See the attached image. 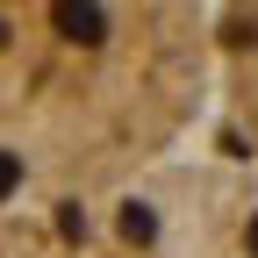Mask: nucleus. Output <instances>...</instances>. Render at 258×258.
<instances>
[{"label":"nucleus","instance_id":"obj_1","mask_svg":"<svg viewBox=\"0 0 258 258\" xmlns=\"http://www.w3.org/2000/svg\"><path fill=\"white\" fill-rule=\"evenodd\" d=\"M50 22H57L72 43H101V29H108V15H101V8H72V0H64V8H50Z\"/></svg>","mask_w":258,"mask_h":258},{"label":"nucleus","instance_id":"obj_3","mask_svg":"<svg viewBox=\"0 0 258 258\" xmlns=\"http://www.w3.org/2000/svg\"><path fill=\"white\" fill-rule=\"evenodd\" d=\"M15 186H22V158H15V151H0V201H8Z\"/></svg>","mask_w":258,"mask_h":258},{"label":"nucleus","instance_id":"obj_4","mask_svg":"<svg viewBox=\"0 0 258 258\" xmlns=\"http://www.w3.org/2000/svg\"><path fill=\"white\" fill-rule=\"evenodd\" d=\"M244 244H251V251H258V222H251V237H244Z\"/></svg>","mask_w":258,"mask_h":258},{"label":"nucleus","instance_id":"obj_2","mask_svg":"<svg viewBox=\"0 0 258 258\" xmlns=\"http://www.w3.org/2000/svg\"><path fill=\"white\" fill-rule=\"evenodd\" d=\"M122 237H129V244H151V237H158V215H151V208H122Z\"/></svg>","mask_w":258,"mask_h":258}]
</instances>
